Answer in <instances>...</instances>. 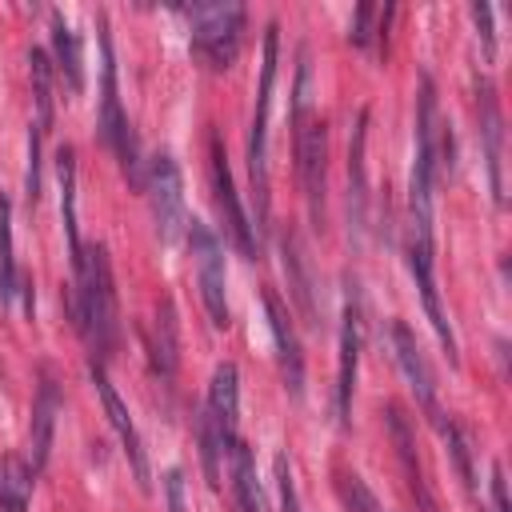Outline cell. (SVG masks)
<instances>
[{"label": "cell", "instance_id": "8fae6325", "mask_svg": "<svg viewBox=\"0 0 512 512\" xmlns=\"http://www.w3.org/2000/svg\"><path fill=\"white\" fill-rule=\"evenodd\" d=\"M356 364H360V308H356V296H348L344 324H340V368H336V416L344 424H348V412H352Z\"/></svg>", "mask_w": 512, "mask_h": 512}, {"label": "cell", "instance_id": "83f0119b", "mask_svg": "<svg viewBox=\"0 0 512 512\" xmlns=\"http://www.w3.org/2000/svg\"><path fill=\"white\" fill-rule=\"evenodd\" d=\"M472 20H476V28H480V44H484V56L492 60V56H496V32H492V8H488L484 0H476V4H472Z\"/></svg>", "mask_w": 512, "mask_h": 512}, {"label": "cell", "instance_id": "52a82bcc", "mask_svg": "<svg viewBox=\"0 0 512 512\" xmlns=\"http://www.w3.org/2000/svg\"><path fill=\"white\" fill-rule=\"evenodd\" d=\"M92 384H96V392H100V404H104V412H108V424H112V428H116V436H120V448H124V456H128V464H132L136 484L148 492L152 476H148V456H144L140 432H136V424H132L128 408H124V400L116 396V388H112V380H108V372H104V364H100V360H92Z\"/></svg>", "mask_w": 512, "mask_h": 512}, {"label": "cell", "instance_id": "cb8c5ba5", "mask_svg": "<svg viewBox=\"0 0 512 512\" xmlns=\"http://www.w3.org/2000/svg\"><path fill=\"white\" fill-rule=\"evenodd\" d=\"M16 296V256H12V204L0 196V300Z\"/></svg>", "mask_w": 512, "mask_h": 512}, {"label": "cell", "instance_id": "4dcf8cb0", "mask_svg": "<svg viewBox=\"0 0 512 512\" xmlns=\"http://www.w3.org/2000/svg\"><path fill=\"white\" fill-rule=\"evenodd\" d=\"M368 20H372V4H360L356 16H352V24H348V40L352 44H364L368 40Z\"/></svg>", "mask_w": 512, "mask_h": 512}, {"label": "cell", "instance_id": "603a6c76", "mask_svg": "<svg viewBox=\"0 0 512 512\" xmlns=\"http://www.w3.org/2000/svg\"><path fill=\"white\" fill-rule=\"evenodd\" d=\"M28 64H32V96H36V128H40V132H48V124H52V64H48V56H44L40 48H32V56H28Z\"/></svg>", "mask_w": 512, "mask_h": 512}, {"label": "cell", "instance_id": "f546056e", "mask_svg": "<svg viewBox=\"0 0 512 512\" xmlns=\"http://www.w3.org/2000/svg\"><path fill=\"white\" fill-rule=\"evenodd\" d=\"M164 492H168V512H184V476L176 468L164 476Z\"/></svg>", "mask_w": 512, "mask_h": 512}, {"label": "cell", "instance_id": "277c9868", "mask_svg": "<svg viewBox=\"0 0 512 512\" xmlns=\"http://www.w3.org/2000/svg\"><path fill=\"white\" fill-rule=\"evenodd\" d=\"M296 164H300V180H304V196H308V216L320 228L324 224V180H328V128H324V120L308 116L296 128Z\"/></svg>", "mask_w": 512, "mask_h": 512}, {"label": "cell", "instance_id": "7c38bea8", "mask_svg": "<svg viewBox=\"0 0 512 512\" xmlns=\"http://www.w3.org/2000/svg\"><path fill=\"white\" fill-rule=\"evenodd\" d=\"M208 416L216 420L224 444L232 448V440H240V372L236 364H216L212 384H208Z\"/></svg>", "mask_w": 512, "mask_h": 512}, {"label": "cell", "instance_id": "30bf717a", "mask_svg": "<svg viewBox=\"0 0 512 512\" xmlns=\"http://www.w3.org/2000/svg\"><path fill=\"white\" fill-rule=\"evenodd\" d=\"M392 348H396V360H400V372H404L412 396L432 416L436 412V380H432V368H428V360H424V352H420V344L404 320H392Z\"/></svg>", "mask_w": 512, "mask_h": 512}, {"label": "cell", "instance_id": "7402d4cb", "mask_svg": "<svg viewBox=\"0 0 512 512\" xmlns=\"http://www.w3.org/2000/svg\"><path fill=\"white\" fill-rule=\"evenodd\" d=\"M32 492V472L20 460H4L0 468V512H24Z\"/></svg>", "mask_w": 512, "mask_h": 512}, {"label": "cell", "instance_id": "4fadbf2b", "mask_svg": "<svg viewBox=\"0 0 512 512\" xmlns=\"http://www.w3.org/2000/svg\"><path fill=\"white\" fill-rule=\"evenodd\" d=\"M264 304H268V328H272V340H276V352H280L284 384H288V392L300 400V392H304V356H300V340H296V332H292V324H288V316H284V308H280V300H276L272 292L264 296Z\"/></svg>", "mask_w": 512, "mask_h": 512}, {"label": "cell", "instance_id": "2e32d148", "mask_svg": "<svg viewBox=\"0 0 512 512\" xmlns=\"http://www.w3.org/2000/svg\"><path fill=\"white\" fill-rule=\"evenodd\" d=\"M56 176H60V216H64V232H68L72 264H76L84 244H80V224H76V152L72 148L56 152Z\"/></svg>", "mask_w": 512, "mask_h": 512}, {"label": "cell", "instance_id": "5b68a950", "mask_svg": "<svg viewBox=\"0 0 512 512\" xmlns=\"http://www.w3.org/2000/svg\"><path fill=\"white\" fill-rule=\"evenodd\" d=\"M148 200H152L160 240L172 244L184 228V184H180V168L168 152L152 156V164H148Z\"/></svg>", "mask_w": 512, "mask_h": 512}, {"label": "cell", "instance_id": "d4e9b609", "mask_svg": "<svg viewBox=\"0 0 512 512\" xmlns=\"http://www.w3.org/2000/svg\"><path fill=\"white\" fill-rule=\"evenodd\" d=\"M196 440H200V456H204L208 484L220 488V452H228V444H224V436H220V428H216V420H212L208 412H200V420H196Z\"/></svg>", "mask_w": 512, "mask_h": 512}, {"label": "cell", "instance_id": "9c48e42d", "mask_svg": "<svg viewBox=\"0 0 512 512\" xmlns=\"http://www.w3.org/2000/svg\"><path fill=\"white\" fill-rule=\"evenodd\" d=\"M408 268H412L416 288L424 296V312H428V320H432V328H436L448 360L456 364V336H452V324H448V316L440 308V292H436V280H432V240H412L408 236Z\"/></svg>", "mask_w": 512, "mask_h": 512}, {"label": "cell", "instance_id": "ac0fdd59", "mask_svg": "<svg viewBox=\"0 0 512 512\" xmlns=\"http://www.w3.org/2000/svg\"><path fill=\"white\" fill-rule=\"evenodd\" d=\"M148 352H152V364H156L160 376H172L176 372V312H172V300H160L156 304Z\"/></svg>", "mask_w": 512, "mask_h": 512}, {"label": "cell", "instance_id": "f1b7e54d", "mask_svg": "<svg viewBox=\"0 0 512 512\" xmlns=\"http://www.w3.org/2000/svg\"><path fill=\"white\" fill-rule=\"evenodd\" d=\"M276 484H280V504H284V512H300L296 488H292V468H288V456H284V452L276 456Z\"/></svg>", "mask_w": 512, "mask_h": 512}, {"label": "cell", "instance_id": "d6986e66", "mask_svg": "<svg viewBox=\"0 0 512 512\" xmlns=\"http://www.w3.org/2000/svg\"><path fill=\"white\" fill-rule=\"evenodd\" d=\"M228 460H232V484H236V500H240V508H244V512H264V496H260V480H256L252 448H248L244 440H232Z\"/></svg>", "mask_w": 512, "mask_h": 512}, {"label": "cell", "instance_id": "9a60e30c", "mask_svg": "<svg viewBox=\"0 0 512 512\" xmlns=\"http://www.w3.org/2000/svg\"><path fill=\"white\" fill-rule=\"evenodd\" d=\"M388 432H392V444H396V456H400V464H404V476H408L412 496L420 500L424 512H436V500L428 496V484H424V472H420V460H416L412 428H408V420L400 416V408H388Z\"/></svg>", "mask_w": 512, "mask_h": 512}, {"label": "cell", "instance_id": "5bb4252c", "mask_svg": "<svg viewBox=\"0 0 512 512\" xmlns=\"http://www.w3.org/2000/svg\"><path fill=\"white\" fill-rule=\"evenodd\" d=\"M56 412H60V396H56L52 376H44V384H40V392H36V400H32V468H36V472L48 464Z\"/></svg>", "mask_w": 512, "mask_h": 512}, {"label": "cell", "instance_id": "4316f807", "mask_svg": "<svg viewBox=\"0 0 512 512\" xmlns=\"http://www.w3.org/2000/svg\"><path fill=\"white\" fill-rule=\"evenodd\" d=\"M340 496H344L348 512H380L376 496L368 492V484H364L356 472H344V476H340Z\"/></svg>", "mask_w": 512, "mask_h": 512}, {"label": "cell", "instance_id": "44dd1931", "mask_svg": "<svg viewBox=\"0 0 512 512\" xmlns=\"http://www.w3.org/2000/svg\"><path fill=\"white\" fill-rule=\"evenodd\" d=\"M280 252H284L288 288H292V296H296V304H300L304 320H308V324H316V308H312V280H308V272H304V256H300V244H296L292 236H284V240H280Z\"/></svg>", "mask_w": 512, "mask_h": 512}, {"label": "cell", "instance_id": "ba28073f", "mask_svg": "<svg viewBox=\"0 0 512 512\" xmlns=\"http://www.w3.org/2000/svg\"><path fill=\"white\" fill-rule=\"evenodd\" d=\"M212 188H216V208L224 216V228L232 236V244L244 252V256H256V240H252V224L240 208V196H236V184H232V172H228V156L220 148V136H212Z\"/></svg>", "mask_w": 512, "mask_h": 512}, {"label": "cell", "instance_id": "8992f818", "mask_svg": "<svg viewBox=\"0 0 512 512\" xmlns=\"http://www.w3.org/2000/svg\"><path fill=\"white\" fill-rule=\"evenodd\" d=\"M188 236H192V256H196V280H200L204 312H208V320L216 328H228V296H224V256H220V244L196 220H192Z\"/></svg>", "mask_w": 512, "mask_h": 512}, {"label": "cell", "instance_id": "1f68e13d", "mask_svg": "<svg viewBox=\"0 0 512 512\" xmlns=\"http://www.w3.org/2000/svg\"><path fill=\"white\" fill-rule=\"evenodd\" d=\"M492 504H496V512H508V488H504L500 464H492Z\"/></svg>", "mask_w": 512, "mask_h": 512}, {"label": "cell", "instance_id": "ffe728a7", "mask_svg": "<svg viewBox=\"0 0 512 512\" xmlns=\"http://www.w3.org/2000/svg\"><path fill=\"white\" fill-rule=\"evenodd\" d=\"M52 44H56V60H60V72L68 80L72 92L84 88V56H80V36L72 32V24L56 12L52 16Z\"/></svg>", "mask_w": 512, "mask_h": 512}, {"label": "cell", "instance_id": "3957f363", "mask_svg": "<svg viewBox=\"0 0 512 512\" xmlns=\"http://www.w3.org/2000/svg\"><path fill=\"white\" fill-rule=\"evenodd\" d=\"M244 8L240 4H204L192 8V52L204 56L212 68H228L240 52Z\"/></svg>", "mask_w": 512, "mask_h": 512}, {"label": "cell", "instance_id": "484cf974", "mask_svg": "<svg viewBox=\"0 0 512 512\" xmlns=\"http://www.w3.org/2000/svg\"><path fill=\"white\" fill-rule=\"evenodd\" d=\"M432 424H436V432H440V440L448 444V452H452V460H456V472H460V480H464V488H468V492H476V472H472V456H468V444H464V436H460V428H456L452 420H444V412H440V408L432 412Z\"/></svg>", "mask_w": 512, "mask_h": 512}, {"label": "cell", "instance_id": "7a4b0ae2", "mask_svg": "<svg viewBox=\"0 0 512 512\" xmlns=\"http://www.w3.org/2000/svg\"><path fill=\"white\" fill-rule=\"evenodd\" d=\"M276 24L264 32V64H260V88H256V116H252V136H248V172H252V200H256V220H268V108H272V84H276Z\"/></svg>", "mask_w": 512, "mask_h": 512}, {"label": "cell", "instance_id": "e0dca14e", "mask_svg": "<svg viewBox=\"0 0 512 512\" xmlns=\"http://www.w3.org/2000/svg\"><path fill=\"white\" fill-rule=\"evenodd\" d=\"M480 132H484V156H488V180H492V196L496 204L504 200V180H500V108L492 88L480 92Z\"/></svg>", "mask_w": 512, "mask_h": 512}, {"label": "cell", "instance_id": "6da1fadb", "mask_svg": "<svg viewBox=\"0 0 512 512\" xmlns=\"http://www.w3.org/2000/svg\"><path fill=\"white\" fill-rule=\"evenodd\" d=\"M76 268V324L88 336L96 356H112L116 348V288H112V264H108V248L92 244L80 252Z\"/></svg>", "mask_w": 512, "mask_h": 512}]
</instances>
